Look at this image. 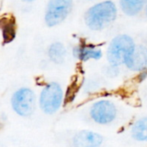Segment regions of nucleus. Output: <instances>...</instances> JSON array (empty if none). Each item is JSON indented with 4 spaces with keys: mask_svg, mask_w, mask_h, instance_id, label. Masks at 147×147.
<instances>
[{
    "mask_svg": "<svg viewBox=\"0 0 147 147\" xmlns=\"http://www.w3.org/2000/svg\"><path fill=\"white\" fill-rule=\"evenodd\" d=\"M117 7L110 0L98 3L89 8L85 14V22L92 30H100L115 20Z\"/></svg>",
    "mask_w": 147,
    "mask_h": 147,
    "instance_id": "f257e3e1",
    "label": "nucleus"
},
{
    "mask_svg": "<svg viewBox=\"0 0 147 147\" xmlns=\"http://www.w3.org/2000/svg\"><path fill=\"white\" fill-rule=\"evenodd\" d=\"M132 38L127 35H120L114 37L107 49V60L113 66L124 64L135 47Z\"/></svg>",
    "mask_w": 147,
    "mask_h": 147,
    "instance_id": "f03ea898",
    "label": "nucleus"
},
{
    "mask_svg": "<svg viewBox=\"0 0 147 147\" xmlns=\"http://www.w3.org/2000/svg\"><path fill=\"white\" fill-rule=\"evenodd\" d=\"M63 93L61 86L56 82L47 84L40 95V107L47 114L55 113L61 107Z\"/></svg>",
    "mask_w": 147,
    "mask_h": 147,
    "instance_id": "7ed1b4c3",
    "label": "nucleus"
},
{
    "mask_svg": "<svg viewBox=\"0 0 147 147\" xmlns=\"http://www.w3.org/2000/svg\"><path fill=\"white\" fill-rule=\"evenodd\" d=\"M73 6V0H49L45 13V23L54 27L62 23L68 16Z\"/></svg>",
    "mask_w": 147,
    "mask_h": 147,
    "instance_id": "20e7f679",
    "label": "nucleus"
},
{
    "mask_svg": "<svg viewBox=\"0 0 147 147\" xmlns=\"http://www.w3.org/2000/svg\"><path fill=\"white\" fill-rule=\"evenodd\" d=\"M11 105L20 116H30L35 110L36 96L30 88H21L13 94Z\"/></svg>",
    "mask_w": 147,
    "mask_h": 147,
    "instance_id": "39448f33",
    "label": "nucleus"
},
{
    "mask_svg": "<svg viewBox=\"0 0 147 147\" xmlns=\"http://www.w3.org/2000/svg\"><path fill=\"white\" fill-rule=\"evenodd\" d=\"M117 115V109L114 104L107 100L95 102L90 109L91 118L98 124H109L114 120Z\"/></svg>",
    "mask_w": 147,
    "mask_h": 147,
    "instance_id": "423d86ee",
    "label": "nucleus"
},
{
    "mask_svg": "<svg viewBox=\"0 0 147 147\" xmlns=\"http://www.w3.org/2000/svg\"><path fill=\"white\" fill-rule=\"evenodd\" d=\"M131 71H144L147 68V48L135 46L124 63Z\"/></svg>",
    "mask_w": 147,
    "mask_h": 147,
    "instance_id": "0eeeda50",
    "label": "nucleus"
},
{
    "mask_svg": "<svg viewBox=\"0 0 147 147\" xmlns=\"http://www.w3.org/2000/svg\"><path fill=\"white\" fill-rule=\"evenodd\" d=\"M17 30V20L13 14L6 13L0 16V30L2 32L3 44H8L15 39Z\"/></svg>",
    "mask_w": 147,
    "mask_h": 147,
    "instance_id": "6e6552de",
    "label": "nucleus"
},
{
    "mask_svg": "<svg viewBox=\"0 0 147 147\" xmlns=\"http://www.w3.org/2000/svg\"><path fill=\"white\" fill-rule=\"evenodd\" d=\"M103 138L94 131H82L78 132L73 139L74 147H100Z\"/></svg>",
    "mask_w": 147,
    "mask_h": 147,
    "instance_id": "1a4fd4ad",
    "label": "nucleus"
},
{
    "mask_svg": "<svg viewBox=\"0 0 147 147\" xmlns=\"http://www.w3.org/2000/svg\"><path fill=\"white\" fill-rule=\"evenodd\" d=\"M74 55L82 61L99 60L102 56V50L91 44H80L74 49Z\"/></svg>",
    "mask_w": 147,
    "mask_h": 147,
    "instance_id": "9d476101",
    "label": "nucleus"
},
{
    "mask_svg": "<svg viewBox=\"0 0 147 147\" xmlns=\"http://www.w3.org/2000/svg\"><path fill=\"white\" fill-rule=\"evenodd\" d=\"M146 0H120V8L128 16L138 14L145 6Z\"/></svg>",
    "mask_w": 147,
    "mask_h": 147,
    "instance_id": "9b49d317",
    "label": "nucleus"
},
{
    "mask_svg": "<svg viewBox=\"0 0 147 147\" xmlns=\"http://www.w3.org/2000/svg\"><path fill=\"white\" fill-rule=\"evenodd\" d=\"M131 135L138 141H147V117L138 120L133 125Z\"/></svg>",
    "mask_w": 147,
    "mask_h": 147,
    "instance_id": "f8f14e48",
    "label": "nucleus"
},
{
    "mask_svg": "<svg viewBox=\"0 0 147 147\" xmlns=\"http://www.w3.org/2000/svg\"><path fill=\"white\" fill-rule=\"evenodd\" d=\"M66 55V49L62 43L54 42L49 49V56L52 61L60 64L62 63Z\"/></svg>",
    "mask_w": 147,
    "mask_h": 147,
    "instance_id": "ddd939ff",
    "label": "nucleus"
},
{
    "mask_svg": "<svg viewBox=\"0 0 147 147\" xmlns=\"http://www.w3.org/2000/svg\"><path fill=\"white\" fill-rule=\"evenodd\" d=\"M145 15H146V17H147V4H146V5H145Z\"/></svg>",
    "mask_w": 147,
    "mask_h": 147,
    "instance_id": "4468645a",
    "label": "nucleus"
},
{
    "mask_svg": "<svg viewBox=\"0 0 147 147\" xmlns=\"http://www.w3.org/2000/svg\"><path fill=\"white\" fill-rule=\"evenodd\" d=\"M24 1H26V2H32L34 0H24Z\"/></svg>",
    "mask_w": 147,
    "mask_h": 147,
    "instance_id": "2eb2a0df",
    "label": "nucleus"
}]
</instances>
